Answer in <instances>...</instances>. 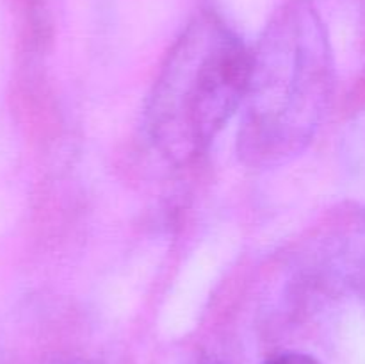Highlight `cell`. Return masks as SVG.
I'll use <instances>...</instances> for the list:
<instances>
[{
    "instance_id": "1",
    "label": "cell",
    "mask_w": 365,
    "mask_h": 364,
    "mask_svg": "<svg viewBox=\"0 0 365 364\" xmlns=\"http://www.w3.org/2000/svg\"><path fill=\"white\" fill-rule=\"evenodd\" d=\"M331 84V50L319 13L310 0H289L252 52L239 159L266 170L305 152L327 113Z\"/></svg>"
},
{
    "instance_id": "2",
    "label": "cell",
    "mask_w": 365,
    "mask_h": 364,
    "mask_svg": "<svg viewBox=\"0 0 365 364\" xmlns=\"http://www.w3.org/2000/svg\"><path fill=\"white\" fill-rule=\"evenodd\" d=\"M252 52L212 13H202L168 52L145 107L153 146L177 164L202 156L242 106Z\"/></svg>"
},
{
    "instance_id": "3",
    "label": "cell",
    "mask_w": 365,
    "mask_h": 364,
    "mask_svg": "<svg viewBox=\"0 0 365 364\" xmlns=\"http://www.w3.org/2000/svg\"><path fill=\"white\" fill-rule=\"evenodd\" d=\"M266 364H317L312 357L303 355V353H284L274 359H271Z\"/></svg>"
},
{
    "instance_id": "4",
    "label": "cell",
    "mask_w": 365,
    "mask_h": 364,
    "mask_svg": "<svg viewBox=\"0 0 365 364\" xmlns=\"http://www.w3.org/2000/svg\"><path fill=\"white\" fill-rule=\"evenodd\" d=\"M198 364H214V363H210V360H200Z\"/></svg>"
}]
</instances>
